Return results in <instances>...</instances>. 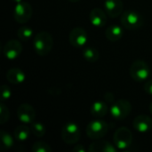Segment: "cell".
Returning <instances> with one entry per match:
<instances>
[{
  "instance_id": "5",
  "label": "cell",
  "mask_w": 152,
  "mask_h": 152,
  "mask_svg": "<svg viewBox=\"0 0 152 152\" xmlns=\"http://www.w3.org/2000/svg\"><path fill=\"white\" fill-rule=\"evenodd\" d=\"M132 111V105L129 101L121 99L112 103L110 108L111 116L118 120L126 118Z\"/></svg>"
},
{
  "instance_id": "9",
  "label": "cell",
  "mask_w": 152,
  "mask_h": 152,
  "mask_svg": "<svg viewBox=\"0 0 152 152\" xmlns=\"http://www.w3.org/2000/svg\"><path fill=\"white\" fill-rule=\"evenodd\" d=\"M69 41L74 47H83L87 42V33L86 29L80 27L74 28L69 32Z\"/></svg>"
},
{
  "instance_id": "24",
  "label": "cell",
  "mask_w": 152,
  "mask_h": 152,
  "mask_svg": "<svg viewBox=\"0 0 152 152\" xmlns=\"http://www.w3.org/2000/svg\"><path fill=\"white\" fill-rule=\"evenodd\" d=\"M33 152H52L51 146L45 142H37L32 145Z\"/></svg>"
},
{
  "instance_id": "31",
  "label": "cell",
  "mask_w": 152,
  "mask_h": 152,
  "mask_svg": "<svg viewBox=\"0 0 152 152\" xmlns=\"http://www.w3.org/2000/svg\"><path fill=\"white\" fill-rule=\"evenodd\" d=\"M150 111H151V113L152 114V102L150 104Z\"/></svg>"
},
{
  "instance_id": "18",
  "label": "cell",
  "mask_w": 152,
  "mask_h": 152,
  "mask_svg": "<svg viewBox=\"0 0 152 152\" xmlns=\"http://www.w3.org/2000/svg\"><path fill=\"white\" fill-rule=\"evenodd\" d=\"M90 111L91 114L96 118H103L108 113V105L105 102L97 101L92 104Z\"/></svg>"
},
{
  "instance_id": "6",
  "label": "cell",
  "mask_w": 152,
  "mask_h": 152,
  "mask_svg": "<svg viewBox=\"0 0 152 152\" xmlns=\"http://www.w3.org/2000/svg\"><path fill=\"white\" fill-rule=\"evenodd\" d=\"M80 129L78 126L73 122L66 123L61 129V139L67 144H75L80 139Z\"/></svg>"
},
{
  "instance_id": "4",
  "label": "cell",
  "mask_w": 152,
  "mask_h": 152,
  "mask_svg": "<svg viewBox=\"0 0 152 152\" xmlns=\"http://www.w3.org/2000/svg\"><path fill=\"white\" fill-rule=\"evenodd\" d=\"M108 130L109 126L107 122L101 119H95L87 125L86 134L92 140H100L105 136V134L108 133Z\"/></svg>"
},
{
  "instance_id": "11",
  "label": "cell",
  "mask_w": 152,
  "mask_h": 152,
  "mask_svg": "<svg viewBox=\"0 0 152 152\" xmlns=\"http://www.w3.org/2000/svg\"><path fill=\"white\" fill-rule=\"evenodd\" d=\"M22 52V46L20 43L16 39H11L7 41L4 46L3 53L6 59L12 61L15 60Z\"/></svg>"
},
{
  "instance_id": "8",
  "label": "cell",
  "mask_w": 152,
  "mask_h": 152,
  "mask_svg": "<svg viewBox=\"0 0 152 152\" xmlns=\"http://www.w3.org/2000/svg\"><path fill=\"white\" fill-rule=\"evenodd\" d=\"M33 9L29 3L28 2H20L16 4L13 11L14 20L20 24L27 23L32 17Z\"/></svg>"
},
{
  "instance_id": "29",
  "label": "cell",
  "mask_w": 152,
  "mask_h": 152,
  "mask_svg": "<svg viewBox=\"0 0 152 152\" xmlns=\"http://www.w3.org/2000/svg\"><path fill=\"white\" fill-rule=\"evenodd\" d=\"M72 151L74 152H85L86 151V149L84 148V146L82 144H78V145H76Z\"/></svg>"
},
{
  "instance_id": "32",
  "label": "cell",
  "mask_w": 152,
  "mask_h": 152,
  "mask_svg": "<svg viewBox=\"0 0 152 152\" xmlns=\"http://www.w3.org/2000/svg\"><path fill=\"white\" fill-rule=\"evenodd\" d=\"M69 2H73V3H75V2H77V1H79V0H69Z\"/></svg>"
},
{
  "instance_id": "26",
  "label": "cell",
  "mask_w": 152,
  "mask_h": 152,
  "mask_svg": "<svg viewBox=\"0 0 152 152\" xmlns=\"http://www.w3.org/2000/svg\"><path fill=\"white\" fill-rule=\"evenodd\" d=\"M1 99L2 101H5V100H8L11 95H12V91L10 89V87L6 85H3L1 86Z\"/></svg>"
},
{
  "instance_id": "30",
  "label": "cell",
  "mask_w": 152,
  "mask_h": 152,
  "mask_svg": "<svg viewBox=\"0 0 152 152\" xmlns=\"http://www.w3.org/2000/svg\"><path fill=\"white\" fill-rule=\"evenodd\" d=\"M14 3H16V4H18V3H20V2H21L22 0H12Z\"/></svg>"
},
{
  "instance_id": "1",
  "label": "cell",
  "mask_w": 152,
  "mask_h": 152,
  "mask_svg": "<svg viewBox=\"0 0 152 152\" xmlns=\"http://www.w3.org/2000/svg\"><path fill=\"white\" fill-rule=\"evenodd\" d=\"M35 52L40 56L48 55L53 46V39L52 35L47 31H40L36 34L33 40Z\"/></svg>"
},
{
  "instance_id": "19",
  "label": "cell",
  "mask_w": 152,
  "mask_h": 152,
  "mask_svg": "<svg viewBox=\"0 0 152 152\" xmlns=\"http://www.w3.org/2000/svg\"><path fill=\"white\" fill-rule=\"evenodd\" d=\"M30 132V128H28L27 126L20 125L14 130V138L19 142H24L28 140V138L29 137Z\"/></svg>"
},
{
  "instance_id": "16",
  "label": "cell",
  "mask_w": 152,
  "mask_h": 152,
  "mask_svg": "<svg viewBox=\"0 0 152 152\" xmlns=\"http://www.w3.org/2000/svg\"><path fill=\"white\" fill-rule=\"evenodd\" d=\"M26 78V76L24 72L18 69V68H12L10 69L6 73V79L9 83L13 85H19L24 82Z\"/></svg>"
},
{
  "instance_id": "17",
  "label": "cell",
  "mask_w": 152,
  "mask_h": 152,
  "mask_svg": "<svg viewBox=\"0 0 152 152\" xmlns=\"http://www.w3.org/2000/svg\"><path fill=\"white\" fill-rule=\"evenodd\" d=\"M123 35H124L123 28L120 26L116 25V24H112V25L109 26L105 32V36H106L107 39L111 42H116V41L120 40L122 38Z\"/></svg>"
},
{
  "instance_id": "14",
  "label": "cell",
  "mask_w": 152,
  "mask_h": 152,
  "mask_svg": "<svg viewBox=\"0 0 152 152\" xmlns=\"http://www.w3.org/2000/svg\"><path fill=\"white\" fill-rule=\"evenodd\" d=\"M118 148L108 141H96L89 145V152H117Z\"/></svg>"
},
{
  "instance_id": "12",
  "label": "cell",
  "mask_w": 152,
  "mask_h": 152,
  "mask_svg": "<svg viewBox=\"0 0 152 152\" xmlns=\"http://www.w3.org/2000/svg\"><path fill=\"white\" fill-rule=\"evenodd\" d=\"M133 126L139 133H148L152 129V118L147 115L137 116L134 119Z\"/></svg>"
},
{
  "instance_id": "27",
  "label": "cell",
  "mask_w": 152,
  "mask_h": 152,
  "mask_svg": "<svg viewBox=\"0 0 152 152\" xmlns=\"http://www.w3.org/2000/svg\"><path fill=\"white\" fill-rule=\"evenodd\" d=\"M144 91L146 92V94L152 96V79L151 80H148L144 84Z\"/></svg>"
},
{
  "instance_id": "22",
  "label": "cell",
  "mask_w": 152,
  "mask_h": 152,
  "mask_svg": "<svg viewBox=\"0 0 152 152\" xmlns=\"http://www.w3.org/2000/svg\"><path fill=\"white\" fill-rule=\"evenodd\" d=\"M17 36L21 41L26 42L32 37L33 30L31 28H29L28 26H21L17 31Z\"/></svg>"
},
{
  "instance_id": "25",
  "label": "cell",
  "mask_w": 152,
  "mask_h": 152,
  "mask_svg": "<svg viewBox=\"0 0 152 152\" xmlns=\"http://www.w3.org/2000/svg\"><path fill=\"white\" fill-rule=\"evenodd\" d=\"M10 118V112L9 109L6 105H4V102L0 103V124L4 125L5 124Z\"/></svg>"
},
{
  "instance_id": "21",
  "label": "cell",
  "mask_w": 152,
  "mask_h": 152,
  "mask_svg": "<svg viewBox=\"0 0 152 152\" xmlns=\"http://www.w3.org/2000/svg\"><path fill=\"white\" fill-rule=\"evenodd\" d=\"M0 140H1V148L3 150H9L13 145L12 137L4 130L0 131Z\"/></svg>"
},
{
  "instance_id": "23",
  "label": "cell",
  "mask_w": 152,
  "mask_h": 152,
  "mask_svg": "<svg viewBox=\"0 0 152 152\" xmlns=\"http://www.w3.org/2000/svg\"><path fill=\"white\" fill-rule=\"evenodd\" d=\"M30 130L37 137H42L45 134V127L40 122H32L30 124Z\"/></svg>"
},
{
  "instance_id": "7",
  "label": "cell",
  "mask_w": 152,
  "mask_h": 152,
  "mask_svg": "<svg viewBox=\"0 0 152 152\" xmlns=\"http://www.w3.org/2000/svg\"><path fill=\"white\" fill-rule=\"evenodd\" d=\"M113 141L115 146L119 150H126L131 146L133 142L132 132L127 127L118 128L113 136Z\"/></svg>"
},
{
  "instance_id": "10",
  "label": "cell",
  "mask_w": 152,
  "mask_h": 152,
  "mask_svg": "<svg viewBox=\"0 0 152 152\" xmlns=\"http://www.w3.org/2000/svg\"><path fill=\"white\" fill-rule=\"evenodd\" d=\"M18 119L23 124H31L36 118L35 109L28 103H22L17 109Z\"/></svg>"
},
{
  "instance_id": "15",
  "label": "cell",
  "mask_w": 152,
  "mask_h": 152,
  "mask_svg": "<svg viewBox=\"0 0 152 152\" xmlns=\"http://www.w3.org/2000/svg\"><path fill=\"white\" fill-rule=\"evenodd\" d=\"M89 19L91 23L95 27H103L107 23V15L100 8H94L90 12Z\"/></svg>"
},
{
  "instance_id": "20",
  "label": "cell",
  "mask_w": 152,
  "mask_h": 152,
  "mask_svg": "<svg viewBox=\"0 0 152 152\" xmlns=\"http://www.w3.org/2000/svg\"><path fill=\"white\" fill-rule=\"evenodd\" d=\"M83 57L88 62H96L100 58V53L94 47H86L83 51Z\"/></svg>"
},
{
  "instance_id": "28",
  "label": "cell",
  "mask_w": 152,
  "mask_h": 152,
  "mask_svg": "<svg viewBox=\"0 0 152 152\" xmlns=\"http://www.w3.org/2000/svg\"><path fill=\"white\" fill-rule=\"evenodd\" d=\"M104 98H105V101L107 102H114V95L111 94V93H106L105 95H104Z\"/></svg>"
},
{
  "instance_id": "2",
  "label": "cell",
  "mask_w": 152,
  "mask_h": 152,
  "mask_svg": "<svg viewBox=\"0 0 152 152\" xmlns=\"http://www.w3.org/2000/svg\"><path fill=\"white\" fill-rule=\"evenodd\" d=\"M121 24L124 28L130 30H135L142 27L143 17L137 12L134 10H127L124 12L120 19Z\"/></svg>"
},
{
  "instance_id": "3",
  "label": "cell",
  "mask_w": 152,
  "mask_h": 152,
  "mask_svg": "<svg viewBox=\"0 0 152 152\" xmlns=\"http://www.w3.org/2000/svg\"><path fill=\"white\" fill-rule=\"evenodd\" d=\"M151 75L149 65L142 60L134 61L130 67V76L136 82L146 81Z\"/></svg>"
},
{
  "instance_id": "13",
  "label": "cell",
  "mask_w": 152,
  "mask_h": 152,
  "mask_svg": "<svg viewBox=\"0 0 152 152\" xmlns=\"http://www.w3.org/2000/svg\"><path fill=\"white\" fill-rule=\"evenodd\" d=\"M104 8L110 17L116 18L123 12L124 4L122 0H105Z\"/></svg>"
}]
</instances>
